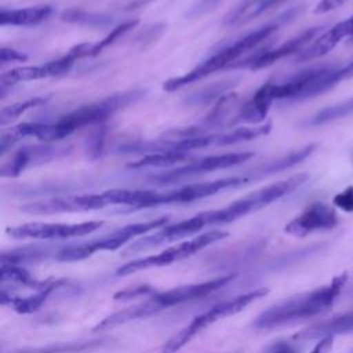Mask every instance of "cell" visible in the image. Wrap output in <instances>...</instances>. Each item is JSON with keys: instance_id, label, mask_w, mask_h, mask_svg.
Instances as JSON below:
<instances>
[{"instance_id": "5", "label": "cell", "mask_w": 353, "mask_h": 353, "mask_svg": "<svg viewBox=\"0 0 353 353\" xmlns=\"http://www.w3.org/2000/svg\"><path fill=\"white\" fill-rule=\"evenodd\" d=\"M143 190L110 189L95 194H66L28 203L21 211L32 215H52L61 212H83L101 210L106 205H128L134 208L142 199Z\"/></svg>"}, {"instance_id": "7", "label": "cell", "mask_w": 353, "mask_h": 353, "mask_svg": "<svg viewBox=\"0 0 353 353\" xmlns=\"http://www.w3.org/2000/svg\"><path fill=\"white\" fill-rule=\"evenodd\" d=\"M268 292H269L268 288L261 287V288H255L248 292H244L241 295H237L233 299L222 301V302L214 305L208 310L193 317V320L188 325H185L179 332H176L171 339H168V342L161 347V350L159 353L179 352L185 345H188L192 341L193 336H196L199 332H201L205 327H208L219 320H223L226 317L240 313L250 303H252L256 299L263 298Z\"/></svg>"}, {"instance_id": "23", "label": "cell", "mask_w": 353, "mask_h": 353, "mask_svg": "<svg viewBox=\"0 0 353 353\" xmlns=\"http://www.w3.org/2000/svg\"><path fill=\"white\" fill-rule=\"evenodd\" d=\"M287 1L290 0H244L234 10H232L225 15L223 25L226 26L244 25L251 19L256 18L258 15L269 10H273Z\"/></svg>"}, {"instance_id": "16", "label": "cell", "mask_w": 353, "mask_h": 353, "mask_svg": "<svg viewBox=\"0 0 353 353\" xmlns=\"http://www.w3.org/2000/svg\"><path fill=\"white\" fill-rule=\"evenodd\" d=\"M69 148L58 146H25L11 154V157L3 163L0 175L3 178H15L32 164H41L52 159H58L68 154Z\"/></svg>"}, {"instance_id": "14", "label": "cell", "mask_w": 353, "mask_h": 353, "mask_svg": "<svg viewBox=\"0 0 353 353\" xmlns=\"http://www.w3.org/2000/svg\"><path fill=\"white\" fill-rule=\"evenodd\" d=\"M205 226H208V221H207L205 211H203V212H199L188 219L179 221L176 223L165 225V226L157 229V232L135 240L123 251V255H132V254L142 252V251L150 250L153 247L165 244V243L182 240L188 236H192V234L200 232Z\"/></svg>"}, {"instance_id": "12", "label": "cell", "mask_w": 353, "mask_h": 353, "mask_svg": "<svg viewBox=\"0 0 353 353\" xmlns=\"http://www.w3.org/2000/svg\"><path fill=\"white\" fill-rule=\"evenodd\" d=\"M103 221H87L80 223H44L29 222L7 229L12 239H33V240H59L90 234L99 229Z\"/></svg>"}, {"instance_id": "19", "label": "cell", "mask_w": 353, "mask_h": 353, "mask_svg": "<svg viewBox=\"0 0 353 353\" xmlns=\"http://www.w3.org/2000/svg\"><path fill=\"white\" fill-rule=\"evenodd\" d=\"M353 332V309L341 314H336L331 319L314 323L302 331L296 332L292 339L295 341H313L321 339L325 336H335Z\"/></svg>"}, {"instance_id": "27", "label": "cell", "mask_w": 353, "mask_h": 353, "mask_svg": "<svg viewBox=\"0 0 353 353\" xmlns=\"http://www.w3.org/2000/svg\"><path fill=\"white\" fill-rule=\"evenodd\" d=\"M58 250H52L50 247H40V245H29L23 248H15L8 252L1 254V265H25V263H34L48 258L51 254L57 255Z\"/></svg>"}, {"instance_id": "38", "label": "cell", "mask_w": 353, "mask_h": 353, "mask_svg": "<svg viewBox=\"0 0 353 353\" xmlns=\"http://www.w3.org/2000/svg\"><path fill=\"white\" fill-rule=\"evenodd\" d=\"M26 59H28V55L18 51V50L7 48V47H3L0 50V62H1V65L11 63V62H23Z\"/></svg>"}, {"instance_id": "28", "label": "cell", "mask_w": 353, "mask_h": 353, "mask_svg": "<svg viewBox=\"0 0 353 353\" xmlns=\"http://www.w3.org/2000/svg\"><path fill=\"white\" fill-rule=\"evenodd\" d=\"M0 277H1V284L12 283V284H18V285H23L26 288H34V290L44 288L52 279L50 277L47 280H37L23 266H19V265H1Z\"/></svg>"}, {"instance_id": "6", "label": "cell", "mask_w": 353, "mask_h": 353, "mask_svg": "<svg viewBox=\"0 0 353 353\" xmlns=\"http://www.w3.org/2000/svg\"><path fill=\"white\" fill-rule=\"evenodd\" d=\"M307 174H296L287 179L270 183L268 186H263L223 208L205 211L208 225H223L234 222L251 212H255L261 208H265L266 205L272 204L273 201L290 194L295 189H298L301 185H303L307 181Z\"/></svg>"}, {"instance_id": "22", "label": "cell", "mask_w": 353, "mask_h": 353, "mask_svg": "<svg viewBox=\"0 0 353 353\" xmlns=\"http://www.w3.org/2000/svg\"><path fill=\"white\" fill-rule=\"evenodd\" d=\"M273 95L270 90V81H266L261 85L256 92L252 95L250 101L243 103L237 113V123H250V124H259L265 120L272 102Z\"/></svg>"}, {"instance_id": "34", "label": "cell", "mask_w": 353, "mask_h": 353, "mask_svg": "<svg viewBox=\"0 0 353 353\" xmlns=\"http://www.w3.org/2000/svg\"><path fill=\"white\" fill-rule=\"evenodd\" d=\"M353 113V97L347 101H343L341 103H335L331 106H327L317 112L310 120H307V124L310 125H320L325 124L342 117H346Z\"/></svg>"}, {"instance_id": "8", "label": "cell", "mask_w": 353, "mask_h": 353, "mask_svg": "<svg viewBox=\"0 0 353 353\" xmlns=\"http://www.w3.org/2000/svg\"><path fill=\"white\" fill-rule=\"evenodd\" d=\"M168 219H170L168 216H160V218L145 221V222L130 223L117 230H113L106 236H102L90 241H84L81 244H69V245L61 247L55 255V259L59 262H76V261H83L85 258H90L97 251H114L137 236H141L148 232L165 226Z\"/></svg>"}, {"instance_id": "40", "label": "cell", "mask_w": 353, "mask_h": 353, "mask_svg": "<svg viewBox=\"0 0 353 353\" xmlns=\"http://www.w3.org/2000/svg\"><path fill=\"white\" fill-rule=\"evenodd\" d=\"M346 0H320L314 7V14H325L341 7Z\"/></svg>"}, {"instance_id": "11", "label": "cell", "mask_w": 353, "mask_h": 353, "mask_svg": "<svg viewBox=\"0 0 353 353\" xmlns=\"http://www.w3.org/2000/svg\"><path fill=\"white\" fill-rule=\"evenodd\" d=\"M90 50H91V43H81V44L72 47L68 51V54H65L63 57L52 59L43 65L14 68L1 74V87L11 85V84L21 83V81L23 83V81L62 76L72 69L73 63L77 59H80L83 57H90Z\"/></svg>"}, {"instance_id": "4", "label": "cell", "mask_w": 353, "mask_h": 353, "mask_svg": "<svg viewBox=\"0 0 353 353\" xmlns=\"http://www.w3.org/2000/svg\"><path fill=\"white\" fill-rule=\"evenodd\" d=\"M302 11V7H295L288 10L287 12H284L283 15L277 17L276 21L269 22L244 36H241L240 39L234 40L233 43L222 47L221 50H218L216 52H214L212 55H210L208 58H205L203 62H200L197 66H194L193 69H190L188 73L182 74V76H176L172 79H168L167 81H164L163 84V90L171 92V91H176L190 83L199 81L221 69L228 68L229 65H232L233 62H236L237 58H240L243 54L248 52L250 50L255 48L258 44H261L262 41H265L272 33H274L283 23L294 19L295 17L299 15V12Z\"/></svg>"}, {"instance_id": "39", "label": "cell", "mask_w": 353, "mask_h": 353, "mask_svg": "<svg viewBox=\"0 0 353 353\" xmlns=\"http://www.w3.org/2000/svg\"><path fill=\"white\" fill-rule=\"evenodd\" d=\"M103 149V128L97 130L91 138H90V143H88V152L95 159L98 156H101V152Z\"/></svg>"}, {"instance_id": "17", "label": "cell", "mask_w": 353, "mask_h": 353, "mask_svg": "<svg viewBox=\"0 0 353 353\" xmlns=\"http://www.w3.org/2000/svg\"><path fill=\"white\" fill-rule=\"evenodd\" d=\"M323 30V26H313V28H309L306 30H303L302 33H299L298 36L290 39L288 41L283 43L281 46L276 47V48H272V50H268V51H263L244 62L240 63V66H248L250 69L252 70H259V69H263V68H268L270 65H273L274 62L288 57V55H292L295 52H301L305 47H307L310 44V41L313 39L317 37V34Z\"/></svg>"}, {"instance_id": "44", "label": "cell", "mask_w": 353, "mask_h": 353, "mask_svg": "<svg viewBox=\"0 0 353 353\" xmlns=\"http://www.w3.org/2000/svg\"><path fill=\"white\" fill-rule=\"evenodd\" d=\"M349 41H350V43H352V44H353V36H352V37H350V40H349Z\"/></svg>"}, {"instance_id": "15", "label": "cell", "mask_w": 353, "mask_h": 353, "mask_svg": "<svg viewBox=\"0 0 353 353\" xmlns=\"http://www.w3.org/2000/svg\"><path fill=\"white\" fill-rule=\"evenodd\" d=\"M338 225V215L335 210L325 203L316 201L309 204L299 215L291 219L284 232L295 236V237H305L314 232L321 230H331Z\"/></svg>"}, {"instance_id": "37", "label": "cell", "mask_w": 353, "mask_h": 353, "mask_svg": "<svg viewBox=\"0 0 353 353\" xmlns=\"http://www.w3.org/2000/svg\"><path fill=\"white\" fill-rule=\"evenodd\" d=\"M334 205H336L338 208L346 212H352L353 211V186H347L345 190L338 193L334 197Z\"/></svg>"}, {"instance_id": "25", "label": "cell", "mask_w": 353, "mask_h": 353, "mask_svg": "<svg viewBox=\"0 0 353 353\" xmlns=\"http://www.w3.org/2000/svg\"><path fill=\"white\" fill-rule=\"evenodd\" d=\"M316 148H317V143H309V145H306L303 148H299L296 150H292V152H290V153H287L281 157L270 160V161L256 167L251 176L254 179H256V178H262V176H266V175L291 168V167L299 164L301 161H303L305 159H307L316 150Z\"/></svg>"}, {"instance_id": "33", "label": "cell", "mask_w": 353, "mask_h": 353, "mask_svg": "<svg viewBox=\"0 0 353 353\" xmlns=\"http://www.w3.org/2000/svg\"><path fill=\"white\" fill-rule=\"evenodd\" d=\"M48 99H50V97H34V98H30V99H26V101H22V102H15L12 105L4 106L1 109V113H0V125L6 127L7 124H11L22 113H25V112H28L33 108H37V106H41V105L47 103Z\"/></svg>"}, {"instance_id": "41", "label": "cell", "mask_w": 353, "mask_h": 353, "mask_svg": "<svg viewBox=\"0 0 353 353\" xmlns=\"http://www.w3.org/2000/svg\"><path fill=\"white\" fill-rule=\"evenodd\" d=\"M266 353H299V352L290 342L277 341L268 347Z\"/></svg>"}, {"instance_id": "24", "label": "cell", "mask_w": 353, "mask_h": 353, "mask_svg": "<svg viewBox=\"0 0 353 353\" xmlns=\"http://www.w3.org/2000/svg\"><path fill=\"white\" fill-rule=\"evenodd\" d=\"M54 8L51 6H39L28 8H1L0 11V25L12 26H32L37 25L51 17Z\"/></svg>"}, {"instance_id": "20", "label": "cell", "mask_w": 353, "mask_h": 353, "mask_svg": "<svg viewBox=\"0 0 353 353\" xmlns=\"http://www.w3.org/2000/svg\"><path fill=\"white\" fill-rule=\"evenodd\" d=\"M63 284H66V280L52 277L51 281L44 288L36 290L34 294L28 296H17V295H12L11 292H7V290L1 288L0 301H1V305L12 307L15 312L21 314H29L36 312L47 301V298Z\"/></svg>"}, {"instance_id": "45", "label": "cell", "mask_w": 353, "mask_h": 353, "mask_svg": "<svg viewBox=\"0 0 353 353\" xmlns=\"http://www.w3.org/2000/svg\"><path fill=\"white\" fill-rule=\"evenodd\" d=\"M349 353H353V350H350V352H349Z\"/></svg>"}, {"instance_id": "36", "label": "cell", "mask_w": 353, "mask_h": 353, "mask_svg": "<svg viewBox=\"0 0 353 353\" xmlns=\"http://www.w3.org/2000/svg\"><path fill=\"white\" fill-rule=\"evenodd\" d=\"M156 290L152 285H135L132 288H125L123 291H119L113 295L114 301L119 299H128V298H137V296H148L153 294Z\"/></svg>"}, {"instance_id": "1", "label": "cell", "mask_w": 353, "mask_h": 353, "mask_svg": "<svg viewBox=\"0 0 353 353\" xmlns=\"http://www.w3.org/2000/svg\"><path fill=\"white\" fill-rule=\"evenodd\" d=\"M145 90H130L117 92L92 103L83 105L58 119L54 123H22L6 130V138L17 143L26 137L37 138L43 142L61 141L81 127L102 123L119 110L138 102L145 97Z\"/></svg>"}, {"instance_id": "43", "label": "cell", "mask_w": 353, "mask_h": 353, "mask_svg": "<svg viewBox=\"0 0 353 353\" xmlns=\"http://www.w3.org/2000/svg\"><path fill=\"white\" fill-rule=\"evenodd\" d=\"M153 1H156V0H130V1L124 6V10H125V11H134V10L146 7L148 4L153 3Z\"/></svg>"}, {"instance_id": "13", "label": "cell", "mask_w": 353, "mask_h": 353, "mask_svg": "<svg viewBox=\"0 0 353 353\" xmlns=\"http://www.w3.org/2000/svg\"><path fill=\"white\" fill-rule=\"evenodd\" d=\"M252 156H254L252 152H233V153L214 154V156L193 160L183 167H179V168H175V170H171V171H167V172H163L159 175H153L150 178V181L153 183H159V185H168V183H174L178 181L186 179V178L211 172L215 170L229 168V167L241 164V163L250 160Z\"/></svg>"}, {"instance_id": "3", "label": "cell", "mask_w": 353, "mask_h": 353, "mask_svg": "<svg viewBox=\"0 0 353 353\" xmlns=\"http://www.w3.org/2000/svg\"><path fill=\"white\" fill-rule=\"evenodd\" d=\"M234 279V274L228 276H219L212 280H207L203 283H194V284H186V285H178L165 291H154L153 294L148 295L146 299L141 303H137L134 306H130L127 309L119 310L103 320H101L94 328L92 332L106 331L116 328L119 325L127 324L134 320L146 319L152 314H156L167 307H171L174 305L185 303L189 301L204 298L222 287L228 285Z\"/></svg>"}, {"instance_id": "10", "label": "cell", "mask_w": 353, "mask_h": 353, "mask_svg": "<svg viewBox=\"0 0 353 353\" xmlns=\"http://www.w3.org/2000/svg\"><path fill=\"white\" fill-rule=\"evenodd\" d=\"M254 178L251 175L248 176H228L221 178L210 182H197L185 185L168 192H154L149 190V194L146 200L142 203L139 210L142 208H150L157 207L163 204H172V203H190L194 200H200L204 197H210L216 194L221 190L230 189V188H239L245 183H250Z\"/></svg>"}, {"instance_id": "18", "label": "cell", "mask_w": 353, "mask_h": 353, "mask_svg": "<svg viewBox=\"0 0 353 353\" xmlns=\"http://www.w3.org/2000/svg\"><path fill=\"white\" fill-rule=\"evenodd\" d=\"M353 36V15L342 22H338L331 29L316 37L307 47H305L296 57L298 62L310 61L328 54L343 37Z\"/></svg>"}, {"instance_id": "26", "label": "cell", "mask_w": 353, "mask_h": 353, "mask_svg": "<svg viewBox=\"0 0 353 353\" xmlns=\"http://www.w3.org/2000/svg\"><path fill=\"white\" fill-rule=\"evenodd\" d=\"M109 339H94V341H80V342H58L39 347H25L15 350L12 353H84L99 349L108 343Z\"/></svg>"}, {"instance_id": "21", "label": "cell", "mask_w": 353, "mask_h": 353, "mask_svg": "<svg viewBox=\"0 0 353 353\" xmlns=\"http://www.w3.org/2000/svg\"><path fill=\"white\" fill-rule=\"evenodd\" d=\"M241 106V105H240ZM239 97L236 92H228L221 97L201 123V130L205 132L211 128H226L237 123Z\"/></svg>"}, {"instance_id": "32", "label": "cell", "mask_w": 353, "mask_h": 353, "mask_svg": "<svg viewBox=\"0 0 353 353\" xmlns=\"http://www.w3.org/2000/svg\"><path fill=\"white\" fill-rule=\"evenodd\" d=\"M193 161L188 153H153L148 154L134 163H130L128 168H143V167H168L178 163Z\"/></svg>"}, {"instance_id": "9", "label": "cell", "mask_w": 353, "mask_h": 353, "mask_svg": "<svg viewBox=\"0 0 353 353\" xmlns=\"http://www.w3.org/2000/svg\"><path fill=\"white\" fill-rule=\"evenodd\" d=\"M228 236H229V233L223 232V230H210V232L201 233L190 240H186V241H182L172 247H168L156 255H148L143 258L132 259V261L121 265L116 270V274L117 276H128V274H132V273H137V272L145 270V269L168 266L174 262H178V261H182V259H186V258L194 255L196 252L201 251L203 248H205L219 240H223Z\"/></svg>"}, {"instance_id": "2", "label": "cell", "mask_w": 353, "mask_h": 353, "mask_svg": "<svg viewBox=\"0 0 353 353\" xmlns=\"http://www.w3.org/2000/svg\"><path fill=\"white\" fill-rule=\"evenodd\" d=\"M346 281L347 273L343 272L325 285L277 302L258 314L252 321V327L256 330H270L323 314L334 306Z\"/></svg>"}, {"instance_id": "31", "label": "cell", "mask_w": 353, "mask_h": 353, "mask_svg": "<svg viewBox=\"0 0 353 353\" xmlns=\"http://www.w3.org/2000/svg\"><path fill=\"white\" fill-rule=\"evenodd\" d=\"M61 19L69 23H79L85 26H108L113 22V18H110L106 14H99L94 11H87L83 8H70L62 12Z\"/></svg>"}, {"instance_id": "29", "label": "cell", "mask_w": 353, "mask_h": 353, "mask_svg": "<svg viewBox=\"0 0 353 353\" xmlns=\"http://www.w3.org/2000/svg\"><path fill=\"white\" fill-rule=\"evenodd\" d=\"M272 123H266L262 125H255V127H240L234 128L230 132L225 134H216V143L215 146H228V145H234L240 142H247L256 139L262 135H268L270 132Z\"/></svg>"}, {"instance_id": "30", "label": "cell", "mask_w": 353, "mask_h": 353, "mask_svg": "<svg viewBox=\"0 0 353 353\" xmlns=\"http://www.w3.org/2000/svg\"><path fill=\"white\" fill-rule=\"evenodd\" d=\"M233 85H234V80H225V81L214 83L211 85H205L197 92L186 97L185 103H188L189 106H197V105L211 103L212 101L216 102L221 97L228 94Z\"/></svg>"}, {"instance_id": "35", "label": "cell", "mask_w": 353, "mask_h": 353, "mask_svg": "<svg viewBox=\"0 0 353 353\" xmlns=\"http://www.w3.org/2000/svg\"><path fill=\"white\" fill-rule=\"evenodd\" d=\"M138 19H130L127 22H123L120 25H117L110 33H108L103 39H101L98 43L91 44V50H90V57H95L98 55L102 50H105L106 47L112 46L114 41H117L119 39H121L127 32H130L132 28H135L138 25Z\"/></svg>"}, {"instance_id": "42", "label": "cell", "mask_w": 353, "mask_h": 353, "mask_svg": "<svg viewBox=\"0 0 353 353\" xmlns=\"http://www.w3.org/2000/svg\"><path fill=\"white\" fill-rule=\"evenodd\" d=\"M334 338L335 336H325L319 339V342L316 343L310 353H330L334 346Z\"/></svg>"}]
</instances>
